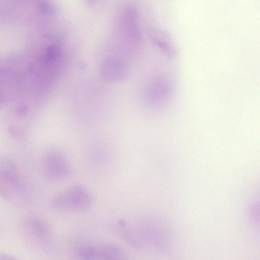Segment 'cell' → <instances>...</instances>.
I'll list each match as a JSON object with an SVG mask.
<instances>
[{"label":"cell","mask_w":260,"mask_h":260,"mask_svg":"<svg viewBox=\"0 0 260 260\" xmlns=\"http://www.w3.org/2000/svg\"><path fill=\"white\" fill-rule=\"evenodd\" d=\"M92 204L90 192L80 184H74L62 189L51 201V206L54 209L72 212L87 211Z\"/></svg>","instance_id":"1"},{"label":"cell","mask_w":260,"mask_h":260,"mask_svg":"<svg viewBox=\"0 0 260 260\" xmlns=\"http://www.w3.org/2000/svg\"><path fill=\"white\" fill-rule=\"evenodd\" d=\"M26 187L15 166L11 161L5 160L0 164V196L10 200L14 193H25Z\"/></svg>","instance_id":"2"},{"label":"cell","mask_w":260,"mask_h":260,"mask_svg":"<svg viewBox=\"0 0 260 260\" xmlns=\"http://www.w3.org/2000/svg\"><path fill=\"white\" fill-rule=\"evenodd\" d=\"M43 168L45 175L51 180L66 178L70 175L72 171L66 157L56 151H50L45 155Z\"/></svg>","instance_id":"3"},{"label":"cell","mask_w":260,"mask_h":260,"mask_svg":"<svg viewBox=\"0 0 260 260\" xmlns=\"http://www.w3.org/2000/svg\"><path fill=\"white\" fill-rule=\"evenodd\" d=\"M99 72L102 79L109 83L124 81L130 74L128 65L116 57H109L103 60L100 66Z\"/></svg>","instance_id":"4"},{"label":"cell","mask_w":260,"mask_h":260,"mask_svg":"<svg viewBox=\"0 0 260 260\" xmlns=\"http://www.w3.org/2000/svg\"><path fill=\"white\" fill-rule=\"evenodd\" d=\"M24 225L28 234L42 244L48 245L52 239V234L48 224L36 216H28L25 218Z\"/></svg>","instance_id":"5"},{"label":"cell","mask_w":260,"mask_h":260,"mask_svg":"<svg viewBox=\"0 0 260 260\" xmlns=\"http://www.w3.org/2000/svg\"><path fill=\"white\" fill-rule=\"evenodd\" d=\"M121 16V24L124 34L133 43H139L142 40V35L135 8L132 6H127L124 8Z\"/></svg>","instance_id":"6"},{"label":"cell","mask_w":260,"mask_h":260,"mask_svg":"<svg viewBox=\"0 0 260 260\" xmlns=\"http://www.w3.org/2000/svg\"><path fill=\"white\" fill-rule=\"evenodd\" d=\"M75 255L82 260H105V242H83L74 248Z\"/></svg>","instance_id":"7"},{"label":"cell","mask_w":260,"mask_h":260,"mask_svg":"<svg viewBox=\"0 0 260 260\" xmlns=\"http://www.w3.org/2000/svg\"><path fill=\"white\" fill-rule=\"evenodd\" d=\"M147 34L152 43L166 55L170 57L175 56L176 50L169 33L161 29L151 27L147 29Z\"/></svg>","instance_id":"8"},{"label":"cell","mask_w":260,"mask_h":260,"mask_svg":"<svg viewBox=\"0 0 260 260\" xmlns=\"http://www.w3.org/2000/svg\"><path fill=\"white\" fill-rule=\"evenodd\" d=\"M171 91L170 83L166 79L158 78L148 86L145 95L150 104L158 105L168 99Z\"/></svg>","instance_id":"9"},{"label":"cell","mask_w":260,"mask_h":260,"mask_svg":"<svg viewBox=\"0 0 260 260\" xmlns=\"http://www.w3.org/2000/svg\"><path fill=\"white\" fill-rule=\"evenodd\" d=\"M117 227L122 237L129 245L135 248L141 247L142 241L139 236L129 227L125 220L119 219L117 222Z\"/></svg>","instance_id":"10"},{"label":"cell","mask_w":260,"mask_h":260,"mask_svg":"<svg viewBox=\"0 0 260 260\" xmlns=\"http://www.w3.org/2000/svg\"><path fill=\"white\" fill-rule=\"evenodd\" d=\"M16 258L6 253H0V259H16Z\"/></svg>","instance_id":"11"},{"label":"cell","mask_w":260,"mask_h":260,"mask_svg":"<svg viewBox=\"0 0 260 260\" xmlns=\"http://www.w3.org/2000/svg\"><path fill=\"white\" fill-rule=\"evenodd\" d=\"M97 0H85L86 5L89 7H91L95 4Z\"/></svg>","instance_id":"12"}]
</instances>
